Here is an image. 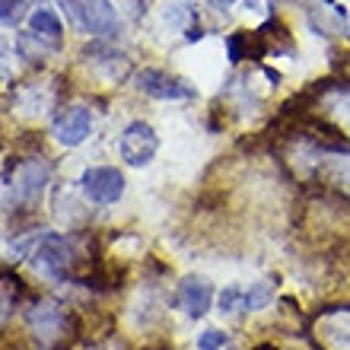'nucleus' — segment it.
Returning a JSON list of instances; mask_svg holds the SVG:
<instances>
[{"instance_id": "obj_1", "label": "nucleus", "mask_w": 350, "mask_h": 350, "mask_svg": "<svg viewBox=\"0 0 350 350\" xmlns=\"http://www.w3.org/2000/svg\"><path fill=\"white\" fill-rule=\"evenodd\" d=\"M118 150H121V159H124L128 166H147L150 159L157 157L159 137L147 121H131L118 140Z\"/></svg>"}, {"instance_id": "obj_2", "label": "nucleus", "mask_w": 350, "mask_h": 350, "mask_svg": "<svg viewBox=\"0 0 350 350\" xmlns=\"http://www.w3.org/2000/svg\"><path fill=\"white\" fill-rule=\"evenodd\" d=\"M32 265H36V271H42L48 277H64L74 265V249L61 232H48L32 252Z\"/></svg>"}, {"instance_id": "obj_3", "label": "nucleus", "mask_w": 350, "mask_h": 350, "mask_svg": "<svg viewBox=\"0 0 350 350\" xmlns=\"http://www.w3.org/2000/svg\"><path fill=\"white\" fill-rule=\"evenodd\" d=\"M83 191L92 204H115L124 194V175L111 166H96L83 175Z\"/></svg>"}, {"instance_id": "obj_4", "label": "nucleus", "mask_w": 350, "mask_h": 350, "mask_svg": "<svg viewBox=\"0 0 350 350\" xmlns=\"http://www.w3.org/2000/svg\"><path fill=\"white\" fill-rule=\"evenodd\" d=\"M137 90L153 96V99H191L194 92L182 83V80H175L172 74L166 70H157V67H147V70H140L137 74Z\"/></svg>"}, {"instance_id": "obj_5", "label": "nucleus", "mask_w": 350, "mask_h": 350, "mask_svg": "<svg viewBox=\"0 0 350 350\" xmlns=\"http://www.w3.org/2000/svg\"><path fill=\"white\" fill-rule=\"evenodd\" d=\"M175 303L182 306L191 319H201V315L213 306L211 280H204V277H185L182 284H178V296H175Z\"/></svg>"}, {"instance_id": "obj_6", "label": "nucleus", "mask_w": 350, "mask_h": 350, "mask_svg": "<svg viewBox=\"0 0 350 350\" xmlns=\"http://www.w3.org/2000/svg\"><path fill=\"white\" fill-rule=\"evenodd\" d=\"M92 131V118L86 109H67L61 118L55 121V137L64 144V147H77V144H83L86 137H90Z\"/></svg>"}, {"instance_id": "obj_7", "label": "nucleus", "mask_w": 350, "mask_h": 350, "mask_svg": "<svg viewBox=\"0 0 350 350\" xmlns=\"http://www.w3.org/2000/svg\"><path fill=\"white\" fill-rule=\"evenodd\" d=\"M83 26L92 36L109 38L118 32V13L109 0H83Z\"/></svg>"}, {"instance_id": "obj_8", "label": "nucleus", "mask_w": 350, "mask_h": 350, "mask_svg": "<svg viewBox=\"0 0 350 350\" xmlns=\"http://www.w3.org/2000/svg\"><path fill=\"white\" fill-rule=\"evenodd\" d=\"M45 185H48V166L42 159L23 163V169H19V175H16V194L23 201H36L38 194L45 191Z\"/></svg>"}, {"instance_id": "obj_9", "label": "nucleus", "mask_w": 350, "mask_h": 350, "mask_svg": "<svg viewBox=\"0 0 350 350\" xmlns=\"http://www.w3.org/2000/svg\"><path fill=\"white\" fill-rule=\"evenodd\" d=\"M29 32L38 38V42H48L51 48L61 45V23L51 10H36L32 16H29Z\"/></svg>"}, {"instance_id": "obj_10", "label": "nucleus", "mask_w": 350, "mask_h": 350, "mask_svg": "<svg viewBox=\"0 0 350 350\" xmlns=\"http://www.w3.org/2000/svg\"><path fill=\"white\" fill-rule=\"evenodd\" d=\"M274 296V286L271 284H255L249 290H242V309H265Z\"/></svg>"}, {"instance_id": "obj_11", "label": "nucleus", "mask_w": 350, "mask_h": 350, "mask_svg": "<svg viewBox=\"0 0 350 350\" xmlns=\"http://www.w3.org/2000/svg\"><path fill=\"white\" fill-rule=\"evenodd\" d=\"M217 306H220L223 315H230V312H236V309H242V286H226V290H220Z\"/></svg>"}, {"instance_id": "obj_12", "label": "nucleus", "mask_w": 350, "mask_h": 350, "mask_svg": "<svg viewBox=\"0 0 350 350\" xmlns=\"http://www.w3.org/2000/svg\"><path fill=\"white\" fill-rule=\"evenodd\" d=\"M198 350H232V347H230V338H226V334L211 328V332H204L201 338H198Z\"/></svg>"}, {"instance_id": "obj_13", "label": "nucleus", "mask_w": 350, "mask_h": 350, "mask_svg": "<svg viewBox=\"0 0 350 350\" xmlns=\"http://www.w3.org/2000/svg\"><path fill=\"white\" fill-rule=\"evenodd\" d=\"M23 16V0H0V19L3 23H16Z\"/></svg>"}, {"instance_id": "obj_14", "label": "nucleus", "mask_w": 350, "mask_h": 350, "mask_svg": "<svg viewBox=\"0 0 350 350\" xmlns=\"http://www.w3.org/2000/svg\"><path fill=\"white\" fill-rule=\"evenodd\" d=\"M334 178H338V182L344 185V191L350 194V159H347V163H344L341 169H338V175H334Z\"/></svg>"}, {"instance_id": "obj_15", "label": "nucleus", "mask_w": 350, "mask_h": 350, "mask_svg": "<svg viewBox=\"0 0 350 350\" xmlns=\"http://www.w3.org/2000/svg\"><path fill=\"white\" fill-rule=\"evenodd\" d=\"M338 115H341V121L350 128V96H344V99H341V109H338Z\"/></svg>"}, {"instance_id": "obj_16", "label": "nucleus", "mask_w": 350, "mask_h": 350, "mask_svg": "<svg viewBox=\"0 0 350 350\" xmlns=\"http://www.w3.org/2000/svg\"><path fill=\"white\" fill-rule=\"evenodd\" d=\"M207 3H211V7H217V10H226V7H232L236 0H207Z\"/></svg>"}]
</instances>
